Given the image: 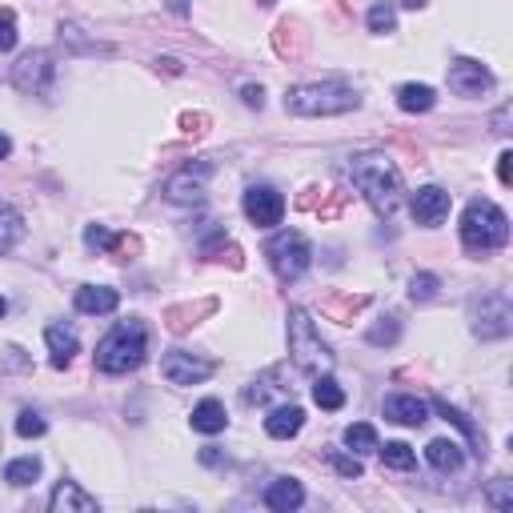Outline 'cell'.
<instances>
[{"label":"cell","instance_id":"f1b7e54d","mask_svg":"<svg viewBox=\"0 0 513 513\" xmlns=\"http://www.w3.org/2000/svg\"><path fill=\"white\" fill-rule=\"evenodd\" d=\"M433 409H438V413H441V417H446V421H454L457 430L465 433V441H470V446H478V430H473V421L465 417L462 409H454V405H449V401H441V397H438V401H433Z\"/></svg>","mask_w":513,"mask_h":513},{"label":"cell","instance_id":"f546056e","mask_svg":"<svg viewBox=\"0 0 513 513\" xmlns=\"http://www.w3.org/2000/svg\"><path fill=\"white\" fill-rule=\"evenodd\" d=\"M438 289H441L438 273H417V277L409 281V297H413V301H430V297H438Z\"/></svg>","mask_w":513,"mask_h":513},{"label":"cell","instance_id":"4dcf8cb0","mask_svg":"<svg viewBox=\"0 0 513 513\" xmlns=\"http://www.w3.org/2000/svg\"><path fill=\"white\" fill-rule=\"evenodd\" d=\"M329 465H333V470L341 473V478H349V481L361 478V473H365L361 457H357V454H341V449H333V454H329Z\"/></svg>","mask_w":513,"mask_h":513},{"label":"cell","instance_id":"ba28073f","mask_svg":"<svg viewBox=\"0 0 513 513\" xmlns=\"http://www.w3.org/2000/svg\"><path fill=\"white\" fill-rule=\"evenodd\" d=\"M513 325V309H509V297L505 293H486L481 301H473V333L481 341H497L505 337Z\"/></svg>","mask_w":513,"mask_h":513},{"label":"cell","instance_id":"83f0119b","mask_svg":"<svg viewBox=\"0 0 513 513\" xmlns=\"http://www.w3.org/2000/svg\"><path fill=\"white\" fill-rule=\"evenodd\" d=\"M369 33H377V36H385V33H393L397 28V9H393V0H373L369 4Z\"/></svg>","mask_w":513,"mask_h":513},{"label":"cell","instance_id":"52a82bcc","mask_svg":"<svg viewBox=\"0 0 513 513\" xmlns=\"http://www.w3.org/2000/svg\"><path fill=\"white\" fill-rule=\"evenodd\" d=\"M52 76H57V65H52V52H44V49L25 52V57L12 65V84H17V93H25V97H49Z\"/></svg>","mask_w":513,"mask_h":513},{"label":"cell","instance_id":"f35d334b","mask_svg":"<svg viewBox=\"0 0 513 513\" xmlns=\"http://www.w3.org/2000/svg\"><path fill=\"white\" fill-rule=\"evenodd\" d=\"M497 177H501V185L513 181V152H501V160H497Z\"/></svg>","mask_w":513,"mask_h":513},{"label":"cell","instance_id":"8fae6325","mask_svg":"<svg viewBox=\"0 0 513 513\" xmlns=\"http://www.w3.org/2000/svg\"><path fill=\"white\" fill-rule=\"evenodd\" d=\"M449 89H454L457 97H481V93L494 89V73H489L481 60L462 57V60L449 65Z\"/></svg>","mask_w":513,"mask_h":513},{"label":"cell","instance_id":"3957f363","mask_svg":"<svg viewBox=\"0 0 513 513\" xmlns=\"http://www.w3.org/2000/svg\"><path fill=\"white\" fill-rule=\"evenodd\" d=\"M509 241V217L497 209L494 201H470L462 213V245L465 253L481 257V253H494Z\"/></svg>","mask_w":513,"mask_h":513},{"label":"cell","instance_id":"8d00e7d4","mask_svg":"<svg viewBox=\"0 0 513 513\" xmlns=\"http://www.w3.org/2000/svg\"><path fill=\"white\" fill-rule=\"evenodd\" d=\"M241 97H245V105H249V109H261V105H265L261 84H257V89H253V84H245V89H241Z\"/></svg>","mask_w":513,"mask_h":513},{"label":"cell","instance_id":"30bf717a","mask_svg":"<svg viewBox=\"0 0 513 513\" xmlns=\"http://www.w3.org/2000/svg\"><path fill=\"white\" fill-rule=\"evenodd\" d=\"M209 373H213V365L185 354V349H168V354L160 357V377H165L168 385H201Z\"/></svg>","mask_w":513,"mask_h":513},{"label":"cell","instance_id":"60d3db41","mask_svg":"<svg viewBox=\"0 0 513 513\" xmlns=\"http://www.w3.org/2000/svg\"><path fill=\"white\" fill-rule=\"evenodd\" d=\"M9 152H12V141H9V136H4V133H0V160L9 157Z\"/></svg>","mask_w":513,"mask_h":513},{"label":"cell","instance_id":"b9f144b4","mask_svg":"<svg viewBox=\"0 0 513 513\" xmlns=\"http://www.w3.org/2000/svg\"><path fill=\"white\" fill-rule=\"evenodd\" d=\"M401 4H405V9H413V12L425 9V0H401Z\"/></svg>","mask_w":513,"mask_h":513},{"label":"cell","instance_id":"836d02e7","mask_svg":"<svg viewBox=\"0 0 513 513\" xmlns=\"http://www.w3.org/2000/svg\"><path fill=\"white\" fill-rule=\"evenodd\" d=\"M17 41H20L17 17H12L9 9H0V52H12V49H17Z\"/></svg>","mask_w":513,"mask_h":513},{"label":"cell","instance_id":"1f68e13d","mask_svg":"<svg viewBox=\"0 0 513 513\" xmlns=\"http://www.w3.org/2000/svg\"><path fill=\"white\" fill-rule=\"evenodd\" d=\"M365 337H369V346H393L401 337V325H397V317H381V325H373Z\"/></svg>","mask_w":513,"mask_h":513},{"label":"cell","instance_id":"7bdbcfd3","mask_svg":"<svg viewBox=\"0 0 513 513\" xmlns=\"http://www.w3.org/2000/svg\"><path fill=\"white\" fill-rule=\"evenodd\" d=\"M4 313H9V301H4V297H0V317H4Z\"/></svg>","mask_w":513,"mask_h":513},{"label":"cell","instance_id":"ffe728a7","mask_svg":"<svg viewBox=\"0 0 513 513\" xmlns=\"http://www.w3.org/2000/svg\"><path fill=\"white\" fill-rule=\"evenodd\" d=\"M425 462H430L438 473H457L465 465V449L457 446V441H449V438H438V441L425 446Z\"/></svg>","mask_w":513,"mask_h":513},{"label":"cell","instance_id":"e575fe53","mask_svg":"<svg viewBox=\"0 0 513 513\" xmlns=\"http://www.w3.org/2000/svg\"><path fill=\"white\" fill-rule=\"evenodd\" d=\"M84 245H89V249H113L117 237H113L105 225H89V229H84Z\"/></svg>","mask_w":513,"mask_h":513},{"label":"cell","instance_id":"7402d4cb","mask_svg":"<svg viewBox=\"0 0 513 513\" xmlns=\"http://www.w3.org/2000/svg\"><path fill=\"white\" fill-rule=\"evenodd\" d=\"M397 105H401V113H430L438 105V93L430 84H401L397 89Z\"/></svg>","mask_w":513,"mask_h":513},{"label":"cell","instance_id":"603a6c76","mask_svg":"<svg viewBox=\"0 0 513 513\" xmlns=\"http://www.w3.org/2000/svg\"><path fill=\"white\" fill-rule=\"evenodd\" d=\"M20 237H25V217L9 201H0V253H9Z\"/></svg>","mask_w":513,"mask_h":513},{"label":"cell","instance_id":"d4e9b609","mask_svg":"<svg viewBox=\"0 0 513 513\" xmlns=\"http://www.w3.org/2000/svg\"><path fill=\"white\" fill-rule=\"evenodd\" d=\"M36 478H41V457H17V462L4 465V481H9V486H17V489L33 486Z\"/></svg>","mask_w":513,"mask_h":513},{"label":"cell","instance_id":"ac0fdd59","mask_svg":"<svg viewBox=\"0 0 513 513\" xmlns=\"http://www.w3.org/2000/svg\"><path fill=\"white\" fill-rule=\"evenodd\" d=\"M301 425H305V409H301V405H277V409L265 417V433H269L273 441L297 438V433H301Z\"/></svg>","mask_w":513,"mask_h":513},{"label":"cell","instance_id":"277c9868","mask_svg":"<svg viewBox=\"0 0 513 513\" xmlns=\"http://www.w3.org/2000/svg\"><path fill=\"white\" fill-rule=\"evenodd\" d=\"M361 105V97L349 89V84H337V81H325V84H297L285 93V109L293 117H337V113H349Z\"/></svg>","mask_w":513,"mask_h":513},{"label":"cell","instance_id":"ab89813d","mask_svg":"<svg viewBox=\"0 0 513 513\" xmlns=\"http://www.w3.org/2000/svg\"><path fill=\"white\" fill-rule=\"evenodd\" d=\"M168 9L177 12V17H185V12H189V0H168Z\"/></svg>","mask_w":513,"mask_h":513},{"label":"cell","instance_id":"74e56055","mask_svg":"<svg viewBox=\"0 0 513 513\" xmlns=\"http://www.w3.org/2000/svg\"><path fill=\"white\" fill-rule=\"evenodd\" d=\"M201 465H209V470H217V465H225V454H221L217 446H205V449H201Z\"/></svg>","mask_w":513,"mask_h":513},{"label":"cell","instance_id":"7c38bea8","mask_svg":"<svg viewBox=\"0 0 513 513\" xmlns=\"http://www.w3.org/2000/svg\"><path fill=\"white\" fill-rule=\"evenodd\" d=\"M409 213H413V221H417V225L438 229L441 221L449 217V193L441 185H421L417 193L409 197Z\"/></svg>","mask_w":513,"mask_h":513},{"label":"cell","instance_id":"9c48e42d","mask_svg":"<svg viewBox=\"0 0 513 513\" xmlns=\"http://www.w3.org/2000/svg\"><path fill=\"white\" fill-rule=\"evenodd\" d=\"M241 205H245V217H249L257 229H273V225H281V217H285V197H281L273 185H249Z\"/></svg>","mask_w":513,"mask_h":513},{"label":"cell","instance_id":"6da1fadb","mask_svg":"<svg viewBox=\"0 0 513 513\" xmlns=\"http://www.w3.org/2000/svg\"><path fill=\"white\" fill-rule=\"evenodd\" d=\"M349 177H354V185L361 189V197L369 201V209L377 217H393L405 189H401V173H397V165L385 152H361V157H354Z\"/></svg>","mask_w":513,"mask_h":513},{"label":"cell","instance_id":"5bb4252c","mask_svg":"<svg viewBox=\"0 0 513 513\" xmlns=\"http://www.w3.org/2000/svg\"><path fill=\"white\" fill-rule=\"evenodd\" d=\"M213 173V165H197V173L193 168H185L181 177H173L168 181V189H165V197L168 201H177V205H201L205 201V185L201 181Z\"/></svg>","mask_w":513,"mask_h":513},{"label":"cell","instance_id":"d590c367","mask_svg":"<svg viewBox=\"0 0 513 513\" xmlns=\"http://www.w3.org/2000/svg\"><path fill=\"white\" fill-rule=\"evenodd\" d=\"M489 501H494L497 509H509V505H513V497H509V481H497V486L489 489Z\"/></svg>","mask_w":513,"mask_h":513},{"label":"cell","instance_id":"2e32d148","mask_svg":"<svg viewBox=\"0 0 513 513\" xmlns=\"http://www.w3.org/2000/svg\"><path fill=\"white\" fill-rule=\"evenodd\" d=\"M385 417L397 425H421V421H430V401L413 393H393L385 397Z\"/></svg>","mask_w":513,"mask_h":513},{"label":"cell","instance_id":"9a60e30c","mask_svg":"<svg viewBox=\"0 0 513 513\" xmlns=\"http://www.w3.org/2000/svg\"><path fill=\"white\" fill-rule=\"evenodd\" d=\"M76 313H84V317H105V313H113L120 305V293L109 285H81L73 297Z\"/></svg>","mask_w":513,"mask_h":513},{"label":"cell","instance_id":"d6986e66","mask_svg":"<svg viewBox=\"0 0 513 513\" xmlns=\"http://www.w3.org/2000/svg\"><path fill=\"white\" fill-rule=\"evenodd\" d=\"M265 505H269V509H277V513L301 509V505H305L301 481H297V478H277V481H269V489H265Z\"/></svg>","mask_w":513,"mask_h":513},{"label":"cell","instance_id":"ee69618b","mask_svg":"<svg viewBox=\"0 0 513 513\" xmlns=\"http://www.w3.org/2000/svg\"><path fill=\"white\" fill-rule=\"evenodd\" d=\"M257 4H273V0H257Z\"/></svg>","mask_w":513,"mask_h":513},{"label":"cell","instance_id":"e0dca14e","mask_svg":"<svg viewBox=\"0 0 513 513\" xmlns=\"http://www.w3.org/2000/svg\"><path fill=\"white\" fill-rule=\"evenodd\" d=\"M44 341H49V361L52 369H68L73 365V357L81 354V341H76V333L68 325H49L44 329Z\"/></svg>","mask_w":513,"mask_h":513},{"label":"cell","instance_id":"44dd1931","mask_svg":"<svg viewBox=\"0 0 513 513\" xmlns=\"http://www.w3.org/2000/svg\"><path fill=\"white\" fill-rule=\"evenodd\" d=\"M189 421H193V430H197V433H209V438H213V433H221V430H225V425H229L225 405H221V401H213V397H209V401H201V405H197V409H193V417H189Z\"/></svg>","mask_w":513,"mask_h":513},{"label":"cell","instance_id":"4fadbf2b","mask_svg":"<svg viewBox=\"0 0 513 513\" xmlns=\"http://www.w3.org/2000/svg\"><path fill=\"white\" fill-rule=\"evenodd\" d=\"M97 509H101V501L93 494H84L76 481H57V489L49 497V513H97Z\"/></svg>","mask_w":513,"mask_h":513},{"label":"cell","instance_id":"484cf974","mask_svg":"<svg viewBox=\"0 0 513 513\" xmlns=\"http://www.w3.org/2000/svg\"><path fill=\"white\" fill-rule=\"evenodd\" d=\"M381 462H385V470H413L417 465V454H413V446H405V441H385V446H377Z\"/></svg>","mask_w":513,"mask_h":513},{"label":"cell","instance_id":"cb8c5ba5","mask_svg":"<svg viewBox=\"0 0 513 513\" xmlns=\"http://www.w3.org/2000/svg\"><path fill=\"white\" fill-rule=\"evenodd\" d=\"M313 401H317L321 409H341V405H346V389L337 385V377L317 373V377H313Z\"/></svg>","mask_w":513,"mask_h":513},{"label":"cell","instance_id":"7a4b0ae2","mask_svg":"<svg viewBox=\"0 0 513 513\" xmlns=\"http://www.w3.org/2000/svg\"><path fill=\"white\" fill-rule=\"evenodd\" d=\"M144 354H149V333H144L141 321H117L113 333L97 346V369L120 377V373L141 369Z\"/></svg>","mask_w":513,"mask_h":513},{"label":"cell","instance_id":"4316f807","mask_svg":"<svg viewBox=\"0 0 513 513\" xmlns=\"http://www.w3.org/2000/svg\"><path fill=\"white\" fill-rule=\"evenodd\" d=\"M341 438H346V446L354 449L357 457H361V454H373V449L381 446V441H377V430H373V425H365V421H357V425H349V430L341 433Z\"/></svg>","mask_w":513,"mask_h":513},{"label":"cell","instance_id":"d6a6232c","mask_svg":"<svg viewBox=\"0 0 513 513\" xmlns=\"http://www.w3.org/2000/svg\"><path fill=\"white\" fill-rule=\"evenodd\" d=\"M44 430H49V421H44L41 413L25 409V413L17 417V433H20V438H44Z\"/></svg>","mask_w":513,"mask_h":513},{"label":"cell","instance_id":"5b68a950","mask_svg":"<svg viewBox=\"0 0 513 513\" xmlns=\"http://www.w3.org/2000/svg\"><path fill=\"white\" fill-rule=\"evenodd\" d=\"M289 354L301 373H329L333 369V349L325 346V337L317 333L313 317L305 309H289Z\"/></svg>","mask_w":513,"mask_h":513},{"label":"cell","instance_id":"8992f818","mask_svg":"<svg viewBox=\"0 0 513 513\" xmlns=\"http://www.w3.org/2000/svg\"><path fill=\"white\" fill-rule=\"evenodd\" d=\"M265 257H269L273 273L289 285V281L305 277V269H309V261H313V245H309V237L297 233V229H281V233H273V241L265 245Z\"/></svg>","mask_w":513,"mask_h":513}]
</instances>
